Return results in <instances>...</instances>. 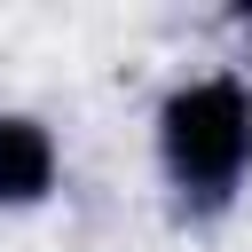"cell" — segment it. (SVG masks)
Returning a JSON list of instances; mask_svg holds the SVG:
<instances>
[{"label":"cell","instance_id":"7a4b0ae2","mask_svg":"<svg viewBox=\"0 0 252 252\" xmlns=\"http://www.w3.org/2000/svg\"><path fill=\"white\" fill-rule=\"evenodd\" d=\"M55 197H63V134H55V118L0 102V220L39 213Z\"/></svg>","mask_w":252,"mask_h":252},{"label":"cell","instance_id":"6da1fadb","mask_svg":"<svg viewBox=\"0 0 252 252\" xmlns=\"http://www.w3.org/2000/svg\"><path fill=\"white\" fill-rule=\"evenodd\" d=\"M150 158L173 220L213 228L252 189V79L244 71H181L150 110Z\"/></svg>","mask_w":252,"mask_h":252},{"label":"cell","instance_id":"3957f363","mask_svg":"<svg viewBox=\"0 0 252 252\" xmlns=\"http://www.w3.org/2000/svg\"><path fill=\"white\" fill-rule=\"evenodd\" d=\"M228 24H236V32H252V0H236V8H228Z\"/></svg>","mask_w":252,"mask_h":252}]
</instances>
